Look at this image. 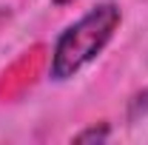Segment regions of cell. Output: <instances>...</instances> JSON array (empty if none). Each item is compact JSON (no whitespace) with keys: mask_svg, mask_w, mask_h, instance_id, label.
I'll return each instance as SVG.
<instances>
[{"mask_svg":"<svg viewBox=\"0 0 148 145\" xmlns=\"http://www.w3.org/2000/svg\"><path fill=\"white\" fill-rule=\"evenodd\" d=\"M120 23H123V12L117 3H100L77 23H71L54 43L51 68H49L51 80L63 83L77 71H83L91 60H97L103 49L111 43Z\"/></svg>","mask_w":148,"mask_h":145,"instance_id":"1","label":"cell"},{"mask_svg":"<svg viewBox=\"0 0 148 145\" xmlns=\"http://www.w3.org/2000/svg\"><path fill=\"white\" fill-rule=\"evenodd\" d=\"M128 120L131 122L148 120V88L140 91V94H134V100H131V105H128Z\"/></svg>","mask_w":148,"mask_h":145,"instance_id":"2","label":"cell"},{"mask_svg":"<svg viewBox=\"0 0 148 145\" xmlns=\"http://www.w3.org/2000/svg\"><path fill=\"white\" fill-rule=\"evenodd\" d=\"M111 137V128L106 125V122H100V125H91V128H86V131H80V134H74V140L77 142H103V140H108Z\"/></svg>","mask_w":148,"mask_h":145,"instance_id":"3","label":"cell"},{"mask_svg":"<svg viewBox=\"0 0 148 145\" xmlns=\"http://www.w3.org/2000/svg\"><path fill=\"white\" fill-rule=\"evenodd\" d=\"M54 6H69V3H74V0H51Z\"/></svg>","mask_w":148,"mask_h":145,"instance_id":"4","label":"cell"}]
</instances>
